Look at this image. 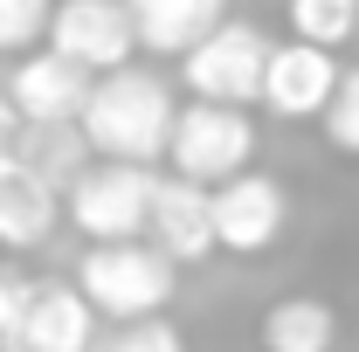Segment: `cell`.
Wrapping results in <instances>:
<instances>
[{"instance_id": "6da1fadb", "label": "cell", "mask_w": 359, "mask_h": 352, "mask_svg": "<svg viewBox=\"0 0 359 352\" xmlns=\"http://www.w3.org/2000/svg\"><path fill=\"white\" fill-rule=\"evenodd\" d=\"M173 125H180V97L159 69H111L97 76L83 104V138L97 159H118V166H159L173 152Z\"/></svg>"}, {"instance_id": "7a4b0ae2", "label": "cell", "mask_w": 359, "mask_h": 352, "mask_svg": "<svg viewBox=\"0 0 359 352\" xmlns=\"http://www.w3.org/2000/svg\"><path fill=\"white\" fill-rule=\"evenodd\" d=\"M76 290H83L97 318H111V325H145V318H166L180 290V263L145 235V242H97L83 249V263H76Z\"/></svg>"}, {"instance_id": "3957f363", "label": "cell", "mask_w": 359, "mask_h": 352, "mask_svg": "<svg viewBox=\"0 0 359 352\" xmlns=\"http://www.w3.org/2000/svg\"><path fill=\"white\" fill-rule=\"evenodd\" d=\"M159 180L152 166H118V159H97L76 187H69V228L97 242H145L152 235V208H159Z\"/></svg>"}, {"instance_id": "277c9868", "label": "cell", "mask_w": 359, "mask_h": 352, "mask_svg": "<svg viewBox=\"0 0 359 352\" xmlns=\"http://www.w3.org/2000/svg\"><path fill=\"white\" fill-rule=\"evenodd\" d=\"M269 35L256 21H235L228 14L222 28L208 35V42L194 48V55H180V83L194 104H228V111H249V104H263V76H269Z\"/></svg>"}, {"instance_id": "5b68a950", "label": "cell", "mask_w": 359, "mask_h": 352, "mask_svg": "<svg viewBox=\"0 0 359 352\" xmlns=\"http://www.w3.org/2000/svg\"><path fill=\"white\" fill-rule=\"evenodd\" d=\"M256 159V118L249 111H228V104H180L173 125V152H166V173L194 180V187H228V180L249 173Z\"/></svg>"}, {"instance_id": "8992f818", "label": "cell", "mask_w": 359, "mask_h": 352, "mask_svg": "<svg viewBox=\"0 0 359 352\" xmlns=\"http://www.w3.org/2000/svg\"><path fill=\"white\" fill-rule=\"evenodd\" d=\"M48 48L69 55L90 76H111V69H132L138 55V21L125 0H55V21H48Z\"/></svg>"}, {"instance_id": "52a82bcc", "label": "cell", "mask_w": 359, "mask_h": 352, "mask_svg": "<svg viewBox=\"0 0 359 352\" xmlns=\"http://www.w3.org/2000/svg\"><path fill=\"white\" fill-rule=\"evenodd\" d=\"M97 304L76 290V276H35L14 325V352H97Z\"/></svg>"}, {"instance_id": "ba28073f", "label": "cell", "mask_w": 359, "mask_h": 352, "mask_svg": "<svg viewBox=\"0 0 359 352\" xmlns=\"http://www.w3.org/2000/svg\"><path fill=\"white\" fill-rule=\"evenodd\" d=\"M339 83H346V69L332 62V48L318 42H276L269 48V76H263V111L269 118H325L332 111V97H339Z\"/></svg>"}, {"instance_id": "9c48e42d", "label": "cell", "mask_w": 359, "mask_h": 352, "mask_svg": "<svg viewBox=\"0 0 359 352\" xmlns=\"http://www.w3.org/2000/svg\"><path fill=\"white\" fill-rule=\"evenodd\" d=\"M215 228H222V249L228 256H269L290 228V194L283 180L269 173H242L215 187Z\"/></svg>"}, {"instance_id": "30bf717a", "label": "cell", "mask_w": 359, "mask_h": 352, "mask_svg": "<svg viewBox=\"0 0 359 352\" xmlns=\"http://www.w3.org/2000/svg\"><path fill=\"white\" fill-rule=\"evenodd\" d=\"M90 90H97V76L76 69L69 55H55V48H35L7 69V97L28 125H83Z\"/></svg>"}, {"instance_id": "8fae6325", "label": "cell", "mask_w": 359, "mask_h": 352, "mask_svg": "<svg viewBox=\"0 0 359 352\" xmlns=\"http://www.w3.org/2000/svg\"><path fill=\"white\" fill-rule=\"evenodd\" d=\"M152 242L173 256L180 269L208 263L222 249V228H215V187H194V180L166 173L159 180V208H152Z\"/></svg>"}, {"instance_id": "7c38bea8", "label": "cell", "mask_w": 359, "mask_h": 352, "mask_svg": "<svg viewBox=\"0 0 359 352\" xmlns=\"http://www.w3.org/2000/svg\"><path fill=\"white\" fill-rule=\"evenodd\" d=\"M69 208V194L62 187H48L42 173H28L21 159H7L0 166V249H42L48 235H55V221Z\"/></svg>"}, {"instance_id": "4fadbf2b", "label": "cell", "mask_w": 359, "mask_h": 352, "mask_svg": "<svg viewBox=\"0 0 359 352\" xmlns=\"http://www.w3.org/2000/svg\"><path fill=\"white\" fill-rule=\"evenodd\" d=\"M125 7L138 21V48L145 55H166V62L194 55L228 21V0H125Z\"/></svg>"}, {"instance_id": "5bb4252c", "label": "cell", "mask_w": 359, "mask_h": 352, "mask_svg": "<svg viewBox=\"0 0 359 352\" xmlns=\"http://www.w3.org/2000/svg\"><path fill=\"white\" fill-rule=\"evenodd\" d=\"M339 346V311L325 297H276L263 311V352H332Z\"/></svg>"}, {"instance_id": "9a60e30c", "label": "cell", "mask_w": 359, "mask_h": 352, "mask_svg": "<svg viewBox=\"0 0 359 352\" xmlns=\"http://www.w3.org/2000/svg\"><path fill=\"white\" fill-rule=\"evenodd\" d=\"M28 173H42L48 187H76V180L97 166V152H90V138H83V125H28L21 132V152H14Z\"/></svg>"}, {"instance_id": "2e32d148", "label": "cell", "mask_w": 359, "mask_h": 352, "mask_svg": "<svg viewBox=\"0 0 359 352\" xmlns=\"http://www.w3.org/2000/svg\"><path fill=\"white\" fill-rule=\"evenodd\" d=\"M290 35L318 48H339L359 35V0H290Z\"/></svg>"}, {"instance_id": "e0dca14e", "label": "cell", "mask_w": 359, "mask_h": 352, "mask_svg": "<svg viewBox=\"0 0 359 352\" xmlns=\"http://www.w3.org/2000/svg\"><path fill=\"white\" fill-rule=\"evenodd\" d=\"M55 0H0V55H35V42H48Z\"/></svg>"}, {"instance_id": "ac0fdd59", "label": "cell", "mask_w": 359, "mask_h": 352, "mask_svg": "<svg viewBox=\"0 0 359 352\" xmlns=\"http://www.w3.org/2000/svg\"><path fill=\"white\" fill-rule=\"evenodd\" d=\"M318 125H325V145H332V152L359 159V69H346V83H339L332 111H325Z\"/></svg>"}, {"instance_id": "d6986e66", "label": "cell", "mask_w": 359, "mask_h": 352, "mask_svg": "<svg viewBox=\"0 0 359 352\" xmlns=\"http://www.w3.org/2000/svg\"><path fill=\"white\" fill-rule=\"evenodd\" d=\"M97 352H187V339H180V325H166V318H145V325H118Z\"/></svg>"}, {"instance_id": "ffe728a7", "label": "cell", "mask_w": 359, "mask_h": 352, "mask_svg": "<svg viewBox=\"0 0 359 352\" xmlns=\"http://www.w3.org/2000/svg\"><path fill=\"white\" fill-rule=\"evenodd\" d=\"M21 304H28V276L0 269V346H14V325H21Z\"/></svg>"}, {"instance_id": "44dd1931", "label": "cell", "mask_w": 359, "mask_h": 352, "mask_svg": "<svg viewBox=\"0 0 359 352\" xmlns=\"http://www.w3.org/2000/svg\"><path fill=\"white\" fill-rule=\"evenodd\" d=\"M21 132H28V118H21V111H14V97L0 90V166L21 152Z\"/></svg>"}, {"instance_id": "7402d4cb", "label": "cell", "mask_w": 359, "mask_h": 352, "mask_svg": "<svg viewBox=\"0 0 359 352\" xmlns=\"http://www.w3.org/2000/svg\"><path fill=\"white\" fill-rule=\"evenodd\" d=\"M0 352H14V346H0Z\"/></svg>"}]
</instances>
